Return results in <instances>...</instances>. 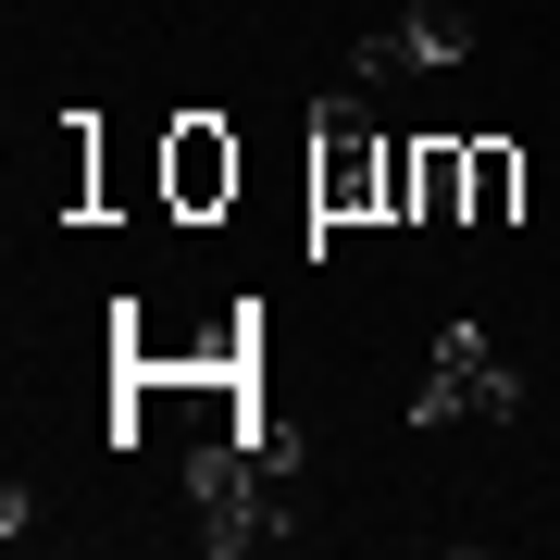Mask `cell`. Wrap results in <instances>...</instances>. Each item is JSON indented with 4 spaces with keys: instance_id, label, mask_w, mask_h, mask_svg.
Returning a JSON list of instances; mask_svg holds the SVG:
<instances>
[{
    "instance_id": "cell-1",
    "label": "cell",
    "mask_w": 560,
    "mask_h": 560,
    "mask_svg": "<svg viewBox=\"0 0 560 560\" xmlns=\"http://www.w3.org/2000/svg\"><path fill=\"white\" fill-rule=\"evenodd\" d=\"M287 486H300V423H237V436H200L187 460V499H200V548L212 560H249L287 536Z\"/></svg>"
},
{
    "instance_id": "cell-6",
    "label": "cell",
    "mask_w": 560,
    "mask_h": 560,
    "mask_svg": "<svg viewBox=\"0 0 560 560\" xmlns=\"http://www.w3.org/2000/svg\"><path fill=\"white\" fill-rule=\"evenodd\" d=\"M474 200V150L460 138H411V224H460Z\"/></svg>"
},
{
    "instance_id": "cell-7",
    "label": "cell",
    "mask_w": 560,
    "mask_h": 560,
    "mask_svg": "<svg viewBox=\"0 0 560 560\" xmlns=\"http://www.w3.org/2000/svg\"><path fill=\"white\" fill-rule=\"evenodd\" d=\"M474 150V200H460V224H511L523 212V150L511 138H460Z\"/></svg>"
},
{
    "instance_id": "cell-2",
    "label": "cell",
    "mask_w": 560,
    "mask_h": 560,
    "mask_svg": "<svg viewBox=\"0 0 560 560\" xmlns=\"http://www.w3.org/2000/svg\"><path fill=\"white\" fill-rule=\"evenodd\" d=\"M511 411H523V361L486 337V324H436L423 386H411V423H511Z\"/></svg>"
},
{
    "instance_id": "cell-4",
    "label": "cell",
    "mask_w": 560,
    "mask_h": 560,
    "mask_svg": "<svg viewBox=\"0 0 560 560\" xmlns=\"http://www.w3.org/2000/svg\"><path fill=\"white\" fill-rule=\"evenodd\" d=\"M448 62H474V13H460V0H411L399 25H374V38L349 50V88H386V75H448Z\"/></svg>"
},
{
    "instance_id": "cell-3",
    "label": "cell",
    "mask_w": 560,
    "mask_h": 560,
    "mask_svg": "<svg viewBox=\"0 0 560 560\" xmlns=\"http://www.w3.org/2000/svg\"><path fill=\"white\" fill-rule=\"evenodd\" d=\"M386 150H399V138L361 113V88L324 101L312 113V224H374L386 212Z\"/></svg>"
},
{
    "instance_id": "cell-5",
    "label": "cell",
    "mask_w": 560,
    "mask_h": 560,
    "mask_svg": "<svg viewBox=\"0 0 560 560\" xmlns=\"http://www.w3.org/2000/svg\"><path fill=\"white\" fill-rule=\"evenodd\" d=\"M237 175H249V162H237V138H224L212 113L162 125V212H175V224H212L224 200H237Z\"/></svg>"
}]
</instances>
